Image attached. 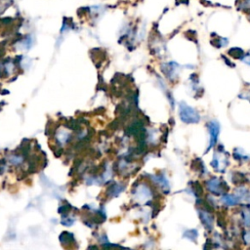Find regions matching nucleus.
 Wrapping results in <instances>:
<instances>
[{
	"label": "nucleus",
	"mask_w": 250,
	"mask_h": 250,
	"mask_svg": "<svg viewBox=\"0 0 250 250\" xmlns=\"http://www.w3.org/2000/svg\"><path fill=\"white\" fill-rule=\"evenodd\" d=\"M223 200L227 204H229V205H233V204L237 203L238 199L236 197H233V196H225L223 197Z\"/></svg>",
	"instance_id": "423d86ee"
},
{
	"label": "nucleus",
	"mask_w": 250,
	"mask_h": 250,
	"mask_svg": "<svg viewBox=\"0 0 250 250\" xmlns=\"http://www.w3.org/2000/svg\"><path fill=\"white\" fill-rule=\"evenodd\" d=\"M208 189L211 191L213 193H221V189H220V182L217 179H212L207 183Z\"/></svg>",
	"instance_id": "7ed1b4c3"
},
{
	"label": "nucleus",
	"mask_w": 250,
	"mask_h": 250,
	"mask_svg": "<svg viewBox=\"0 0 250 250\" xmlns=\"http://www.w3.org/2000/svg\"><path fill=\"white\" fill-rule=\"evenodd\" d=\"M208 129H209V134H210V144H209V147L207 149V151H209L210 149H211L215 143L217 141V138H218V135H219V130H220V127L217 122L215 121H211L209 124H208Z\"/></svg>",
	"instance_id": "f03ea898"
},
{
	"label": "nucleus",
	"mask_w": 250,
	"mask_h": 250,
	"mask_svg": "<svg viewBox=\"0 0 250 250\" xmlns=\"http://www.w3.org/2000/svg\"><path fill=\"white\" fill-rule=\"evenodd\" d=\"M137 198L140 199V200H147V199L149 197V191L146 188V187H139V189H137Z\"/></svg>",
	"instance_id": "20e7f679"
},
{
	"label": "nucleus",
	"mask_w": 250,
	"mask_h": 250,
	"mask_svg": "<svg viewBox=\"0 0 250 250\" xmlns=\"http://www.w3.org/2000/svg\"><path fill=\"white\" fill-rule=\"evenodd\" d=\"M244 239L247 243H250V232H247L245 234H244Z\"/></svg>",
	"instance_id": "6e6552de"
},
{
	"label": "nucleus",
	"mask_w": 250,
	"mask_h": 250,
	"mask_svg": "<svg viewBox=\"0 0 250 250\" xmlns=\"http://www.w3.org/2000/svg\"><path fill=\"white\" fill-rule=\"evenodd\" d=\"M244 221H245V225L250 226V212L246 211L244 213Z\"/></svg>",
	"instance_id": "0eeeda50"
},
{
	"label": "nucleus",
	"mask_w": 250,
	"mask_h": 250,
	"mask_svg": "<svg viewBox=\"0 0 250 250\" xmlns=\"http://www.w3.org/2000/svg\"><path fill=\"white\" fill-rule=\"evenodd\" d=\"M200 218H201L202 223L205 224V226H207L208 228H211L213 219L210 217V215L207 212H200Z\"/></svg>",
	"instance_id": "39448f33"
},
{
	"label": "nucleus",
	"mask_w": 250,
	"mask_h": 250,
	"mask_svg": "<svg viewBox=\"0 0 250 250\" xmlns=\"http://www.w3.org/2000/svg\"><path fill=\"white\" fill-rule=\"evenodd\" d=\"M180 116L186 123H196L199 120L197 112L186 104H181L180 106Z\"/></svg>",
	"instance_id": "f257e3e1"
}]
</instances>
